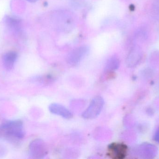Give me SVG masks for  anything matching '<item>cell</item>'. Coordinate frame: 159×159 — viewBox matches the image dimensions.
I'll list each match as a JSON object with an SVG mask.
<instances>
[{"mask_svg": "<svg viewBox=\"0 0 159 159\" xmlns=\"http://www.w3.org/2000/svg\"><path fill=\"white\" fill-rule=\"evenodd\" d=\"M50 17L52 27L60 31H70L73 30L75 25L74 16L70 11H55L51 14Z\"/></svg>", "mask_w": 159, "mask_h": 159, "instance_id": "cell-1", "label": "cell"}, {"mask_svg": "<svg viewBox=\"0 0 159 159\" xmlns=\"http://www.w3.org/2000/svg\"><path fill=\"white\" fill-rule=\"evenodd\" d=\"M2 129L7 136L17 139H22L25 134L23 123L20 120L7 121L2 125Z\"/></svg>", "mask_w": 159, "mask_h": 159, "instance_id": "cell-2", "label": "cell"}, {"mask_svg": "<svg viewBox=\"0 0 159 159\" xmlns=\"http://www.w3.org/2000/svg\"><path fill=\"white\" fill-rule=\"evenodd\" d=\"M104 105L103 99L101 96H96L92 100L88 108L83 112L82 117L87 119L95 118L102 112Z\"/></svg>", "mask_w": 159, "mask_h": 159, "instance_id": "cell-3", "label": "cell"}, {"mask_svg": "<svg viewBox=\"0 0 159 159\" xmlns=\"http://www.w3.org/2000/svg\"><path fill=\"white\" fill-rule=\"evenodd\" d=\"M89 51V47L81 46L72 50L67 56L66 60L70 65H77L88 55Z\"/></svg>", "mask_w": 159, "mask_h": 159, "instance_id": "cell-4", "label": "cell"}, {"mask_svg": "<svg viewBox=\"0 0 159 159\" xmlns=\"http://www.w3.org/2000/svg\"><path fill=\"white\" fill-rule=\"evenodd\" d=\"M128 147L123 144L113 143L108 147V155L114 159L124 158L127 155Z\"/></svg>", "mask_w": 159, "mask_h": 159, "instance_id": "cell-5", "label": "cell"}, {"mask_svg": "<svg viewBox=\"0 0 159 159\" xmlns=\"http://www.w3.org/2000/svg\"><path fill=\"white\" fill-rule=\"evenodd\" d=\"M49 111L52 114L61 116L65 119H70L72 113L67 108L58 103L51 104L49 106Z\"/></svg>", "mask_w": 159, "mask_h": 159, "instance_id": "cell-6", "label": "cell"}, {"mask_svg": "<svg viewBox=\"0 0 159 159\" xmlns=\"http://www.w3.org/2000/svg\"><path fill=\"white\" fill-rule=\"evenodd\" d=\"M18 55L15 51H9L4 54L2 62L5 68L7 71H11L14 68Z\"/></svg>", "mask_w": 159, "mask_h": 159, "instance_id": "cell-7", "label": "cell"}, {"mask_svg": "<svg viewBox=\"0 0 159 159\" xmlns=\"http://www.w3.org/2000/svg\"><path fill=\"white\" fill-rule=\"evenodd\" d=\"M6 24L10 30L16 33H20L21 31V21L19 19L15 17L7 16L4 19Z\"/></svg>", "mask_w": 159, "mask_h": 159, "instance_id": "cell-8", "label": "cell"}, {"mask_svg": "<svg viewBox=\"0 0 159 159\" xmlns=\"http://www.w3.org/2000/svg\"><path fill=\"white\" fill-rule=\"evenodd\" d=\"M120 61L117 57L113 56L110 58L107 62L105 67V72H110L116 71L119 67Z\"/></svg>", "mask_w": 159, "mask_h": 159, "instance_id": "cell-9", "label": "cell"}, {"mask_svg": "<svg viewBox=\"0 0 159 159\" xmlns=\"http://www.w3.org/2000/svg\"><path fill=\"white\" fill-rule=\"evenodd\" d=\"M27 1L30 2H35L38 1V0H27Z\"/></svg>", "mask_w": 159, "mask_h": 159, "instance_id": "cell-10", "label": "cell"}]
</instances>
